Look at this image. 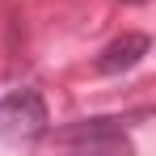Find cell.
<instances>
[{"instance_id":"6da1fadb","label":"cell","mask_w":156,"mask_h":156,"mask_svg":"<svg viewBox=\"0 0 156 156\" xmlns=\"http://www.w3.org/2000/svg\"><path fill=\"white\" fill-rule=\"evenodd\" d=\"M47 135V101L34 89H17L0 97V139L9 144H34Z\"/></svg>"},{"instance_id":"7a4b0ae2","label":"cell","mask_w":156,"mask_h":156,"mask_svg":"<svg viewBox=\"0 0 156 156\" xmlns=\"http://www.w3.org/2000/svg\"><path fill=\"white\" fill-rule=\"evenodd\" d=\"M148 51H152V38H148V34H122V38H114V42L97 55V72H105V76L131 72Z\"/></svg>"},{"instance_id":"3957f363","label":"cell","mask_w":156,"mask_h":156,"mask_svg":"<svg viewBox=\"0 0 156 156\" xmlns=\"http://www.w3.org/2000/svg\"><path fill=\"white\" fill-rule=\"evenodd\" d=\"M63 144H76V148H122V118H84L76 127H68L59 135Z\"/></svg>"},{"instance_id":"277c9868","label":"cell","mask_w":156,"mask_h":156,"mask_svg":"<svg viewBox=\"0 0 156 156\" xmlns=\"http://www.w3.org/2000/svg\"><path fill=\"white\" fill-rule=\"evenodd\" d=\"M127 4H139V0H127Z\"/></svg>"}]
</instances>
